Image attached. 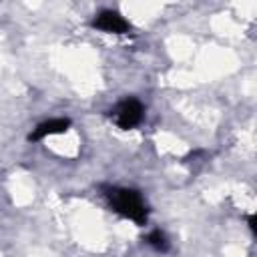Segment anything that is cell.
Wrapping results in <instances>:
<instances>
[{
	"mask_svg": "<svg viewBox=\"0 0 257 257\" xmlns=\"http://www.w3.org/2000/svg\"><path fill=\"white\" fill-rule=\"evenodd\" d=\"M106 197L110 201V207L118 215L131 219V221H135L139 225H143L147 221V205H145L143 197L135 189L112 187V189L106 191Z\"/></svg>",
	"mask_w": 257,
	"mask_h": 257,
	"instance_id": "6da1fadb",
	"label": "cell"
},
{
	"mask_svg": "<svg viewBox=\"0 0 257 257\" xmlns=\"http://www.w3.org/2000/svg\"><path fill=\"white\" fill-rule=\"evenodd\" d=\"M141 118H143V104L137 98H126L118 102L114 110V120L120 128H133L141 122Z\"/></svg>",
	"mask_w": 257,
	"mask_h": 257,
	"instance_id": "7a4b0ae2",
	"label": "cell"
},
{
	"mask_svg": "<svg viewBox=\"0 0 257 257\" xmlns=\"http://www.w3.org/2000/svg\"><path fill=\"white\" fill-rule=\"evenodd\" d=\"M94 28L98 30H104V32H114V34H124L128 32V22L114 10H102L94 22H92Z\"/></svg>",
	"mask_w": 257,
	"mask_h": 257,
	"instance_id": "3957f363",
	"label": "cell"
},
{
	"mask_svg": "<svg viewBox=\"0 0 257 257\" xmlns=\"http://www.w3.org/2000/svg\"><path fill=\"white\" fill-rule=\"evenodd\" d=\"M68 126H70V120H68V118H52V120L40 122L28 139H30V141H40V139H44V137H48V135L64 133Z\"/></svg>",
	"mask_w": 257,
	"mask_h": 257,
	"instance_id": "277c9868",
	"label": "cell"
},
{
	"mask_svg": "<svg viewBox=\"0 0 257 257\" xmlns=\"http://www.w3.org/2000/svg\"><path fill=\"white\" fill-rule=\"evenodd\" d=\"M147 241H149V245L155 247L157 251H167V249H169V241H167V237H165L161 231H153V233L147 237Z\"/></svg>",
	"mask_w": 257,
	"mask_h": 257,
	"instance_id": "5b68a950",
	"label": "cell"
},
{
	"mask_svg": "<svg viewBox=\"0 0 257 257\" xmlns=\"http://www.w3.org/2000/svg\"><path fill=\"white\" fill-rule=\"evenodd\" d=\"M249 227H251V229H253V231H255V217H253V215H251V217H249Z\"/></svg>",
	"mask_w": 257,
	"mask_h": 257,
	"instance_id": "8992f818",
	"label": "cell"
}]
</instances>
